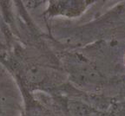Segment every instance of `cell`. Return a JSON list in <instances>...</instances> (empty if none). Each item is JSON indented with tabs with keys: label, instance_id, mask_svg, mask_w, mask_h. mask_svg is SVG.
I'll return each instance as SVG.
<instances>
[{
	"label": "cell",
	"instance_id": "cell-1",
	"mask_svg": "<svg viewBox=\"0 0 125 116\" xmlns=\"http://www.w3.org/2000/svg\"><path fill=\"white\" fill-rule=\"evenodd\" d=\"M43 77L42 71L37 67H31L26 72V78L31 82H38Z\"/></svg>",
	"mask_w": 125,
	"mask_h": 116
}]
</instances>
